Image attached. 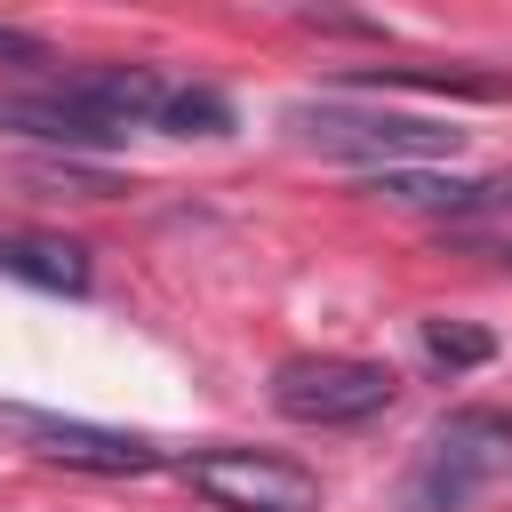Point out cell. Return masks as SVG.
<instances>
[{"instance_id": "6da1fadb", "label": "cell", "mask_w": 512, "mask_h": 512, "mask_svg": "<svg viewBox=\"0 0 512 512\" xmlns=\"http://www.w3.org/2000/svg\"><path fill=\"white\" fill-rule=\"evenodd\" d=\"M496 464H512V416L504 408H456L416 448V472L400 488V512H456Z\"/></svg>"}, {"instance_id": "7a4b0ae2", "label": "cell", "mask_w": 512, "mask_h": 512, "mask_svg": "<svg viewBox=\"0 0 512 512\" xmlns=\"http://www.w3.org/2000/svg\"><path fill=\"white\" fill-rule=\"evenodd\" d=\"M288 128L312 136L320 152L368 160V176H384V168H416V160H440V152L464 144V136L440 128V120H416V112H360V104H288Z\"/></svg>"}, {"instance_id": "3957f363", "label": "cell", "mask_w": 512, "mask_h": 512, "mask_svg": "<svg viewBox=\"0 0 512 512\" xmlns=\"http://www.w3.org/2000/svg\"><path fill=\"white\" fill-rule=\"evenodd\" d=\"M400 400V376L384 360H352V352H296L272 368V408L296 424H368Z\"/></svg>"}, {"instance_id": "277c9868", "label": "cell", "mask_w": 512, "mask_h": 512, "mask_svg": "<svg viewBox=\"0 0 512 512\" xmlns=\"http://www.w3.org/2000/svg\"><path fill=\"white\" fill-rule=\"evenodd\" d=\"M184 480L216 512H320V472H304L296 456H272V448H192Z\"/></svg>"}, {"instance_id": "5b68a950", "label": "cell", "mask_w": 512, "mask_h": 512, "mask_svg": "<svg viewBox=\"0 0 512 512\" xmlns=\"http://www.w3.org/2000/svg\"><path fill=\"white\" fill-rule=\"evenodd\" d=\"M16 424L40 440L48 464H72V472L128 480V472H152V464H160L152 440H136V432H104V424H80V416H32V408H16Z\"/></svg>"}, {"instance_id": "8992f818", "label": "cell", "mask_w": 512, "mask_h": 512, "mask_svg": "<svg viewBox=\"0 0 512 512\" xmlns=\"http://www.w3.org/2000/svg\"><path fill=\"white\" fill-rule=\"evenodd\" d=\"M0 280H24L40 296H88V248L48 240V232H0Z\"/></svg>"}, {"instance_id": "52a82bcc", "label": "cell", "mask_w": 512, "mask_h": 512, "mask_svg": "<svg viewBox=\"0 0 512 512\" xmlns=\"http://www.w3.org/2000/svg\"><path fill=\"white\" fill-rule=\"evenodd\" d=\"M0 128H16V136H40V144H64V152H96V144H120L128 128H112V120H96V112H80L72 96H8L0 104Z\"/></svg>"}, {"instance_id": "ba28073f", "label": "cell", "mask_w": 512, "mask_h": 512, "mask_svg": "<svg viewBox=\"0 0 512 512\" xmlns=\"http://www.w3.org/2000/svg\"><path fill=\"white\" fill-rule=\"evenodd\" d=\"M152 128H168V136H232V96L200 88V80H168V104H160Z\"/></svg>"}, {"instance_id": "9c48e42d", "label": "cell", "mask_w": 512, "mask_h": 512, "mask_svg": "<svg viewBox=\"0 0 512 512\" xmlns=\"http://www.w3.org/2000/svg\"><path fill=\"white\" fill-rule=\"evenodd\" d=\"M416 336H424L432 368H448V376H464V368H488V360H496V336H488V328H464V320H424Z\"/></svg>"}, {"instance_id": "30bf717a", "label": "cell", "mask_w": 512, "mask_h": 512, "mask_svg": "<svg viewBox=\"0 0 512 512\" xmlns=\"http://www.w3.org/2000/svg\"><path fill=\"white\" fill-rule=\"evenodd\" d=\"M0 64H48V40L24 24H0Z\"/></svg>"}, {"instance_id": "8fae6325", "label": "cell", "mask_w": 512, "mask_h": 512, "mask_svg": "<svg viewBox=\"0 0 512 512\" xmlns=\"http://www.w3.org/2000/svg\"><path fill=\"white\" fill-rule=\"evenodd\" d=\"M456 240H464L472 256H488V264H504V272H512V232H504V240H488V232H456Z\"/></svg>"}]
</instances>
